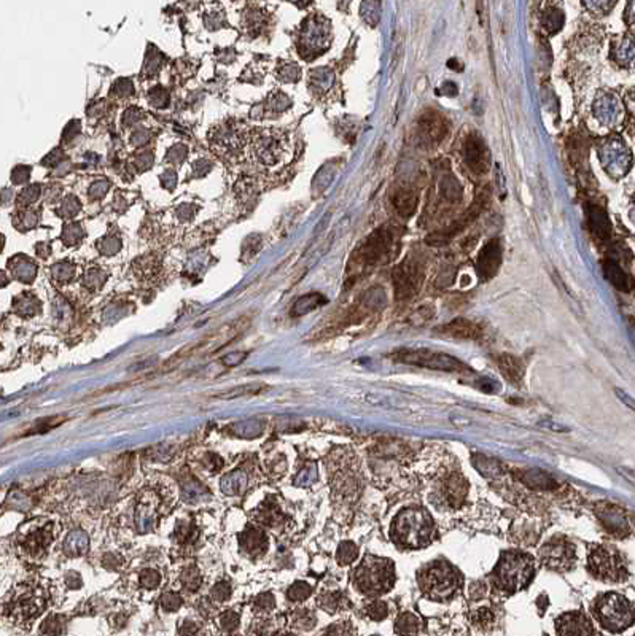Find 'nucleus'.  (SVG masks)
<instances>
[{
    "label": "nucleus",
    "instance_id": "nucleus-23",
    "mask_svg": "<svg viewBox=\"0 0 635 636\" xmlns=\"http://www.w3.org/2000/svg\"><path fill=\"white\" fill-rule=\"evenodd\" d=\"M589 226L590 229H593V233L599 236L600 239H608L610 234H612V225H610L608 216L603 210H600L599 207H590Z\"/></svg>",
    "mask_w": 635,
    "mask_h": 636
},
{
    "label": "nucleus",
    "instance_id": "nucleus-36",
    "mask_svg": "<svg viewBox=\"0 0 635 636\" xmlns=\"http://www.w3.org/2000/svg\"><path fill=\"white\" fill-rule=\"evenodd\" d=\"M101 251L105 255H115L121 246V240L118 238H113V236H108V238L101 240Z\"/></svg>",
    "mask_w": 635,
    "mask_h": 636
},
{
    "label": "nucleus",
    "instance_id": "nucleus-3",
    "mask_svg": "<svg viewBox=\"0 0 635 636\" xmlns=\"http://www.w3.org/2000/svg\"><path fill=\"white\" fill-rule=\"evenodd\" d=\"M393 245H395V233L390 226L377 228L356 250L352 256V266H356V269L360 272V270L386 263L393 253Z\"/></svg>",
    "mask_w": 635,
    "mask_h": 636
},
{
    "label": "nucleus",
    "instance_id": "nucleus-31",
    "mask_svg": "<svg viewBox=\"0 0 635 636\" xmlns=\"http://www.w3.org/2000/svg\"><path fill=\"white\" fill-rule=\"evenodd\" d=\"M82 238H83V229L78 223H71L64 228L62 240L66 245H75L77 242H80Z\"/></svg>",
    "mask_w": 635,
    "mask_h": 636
},
{
    "label": "nucleus",
    "instance_id": "nucleus-49",
    "mask_svg": "<svg viewBox=\"0 0 635 636\" xmlns=\"http://www.w3.org/2000/svg\"><path fill=\"white\" fill-rule=\"evenodd\" d=\"M147 140H149V136H147L145 131L139 129V131L134 132V137H132V144L139 147V145H144Z\"/></svg>",
    "mask_w": 635,
    "mask_h": 636
},
{
    "label": "nucleus",
    "instance_id": "nucleus-28",
    "mask_svg": "<svg viewBox=\"0 0 635 636\" xmlns=\"http://www.w3.org/2000/svg\"><path fill=\"white\" fill-rule=\"evenodd\" d=\"M357 555H358V549H357V546L353 544V542L346 541V542H343L341 546H339L338 560H339V563H341V565L352 563V561L357 559Z\"/></svg>",
    "mask_w": 635,
    "mask_h": 636
},
{
    "label": "nucleus",
    "instance_id": "nucleus-17",
    "mask_svg": "<svg viewBox=\"0 0 635 636\" xmlns=\"http://www.w3.org/2000/svg\"><path fill=\"white\" fill-rule=\"evenodd\" d=\"M556 628L560 635H593L594 628L589 619L580 611H572L556 620Z\"/></svg>",
    "mask_w": 635,
    "mask_h": 636
},
{
    "label": "nucleus",
    "instance_id": "nucleus-4",
    "mask_svg": "<svg viewBox=\"0 0 635 636\" xmlns=\"http://www.w3.org/2000/svg\"><path fill=\"white\" fill-rule=\"evenodd\" d=\"M356 583L366 595L386 594L395 583V566L387 559L366 557L356 571Z\"/></svg>",
    "mask_w": 635,
    "mask_h": 636
},
{
    "label": "nucleus",
    "instance_id": "nucleus-38",
    "mask_svg": "<svg viewBox=\"0 0 635 636\" xmlns=\"http://www.w3.org/2000/svg\"><path fill=\"white\" fill-rule=\"evenodd\" d=\"M341 603H343V595H339V594H328L327 596H323L322 598V606L328 611V613H334V611L341 606Z\"/></svg>",
    "mask_w": 635,
    "mask_h": 636
},
{
    "label": "nucleus",
    "instance_id": "nucleus-41",
    "mask_svg": "<svg viewBox=\"0 0 635 636\" xmlns=\"http://www.w3.org/2000/svg\"><path fill=\"white\" fill-rule=\"evenodd\" d=\"M151 164H153V155L149 151L140 153V155L136 157V166L139 170L149 169V167H151Z\"/></svg>",
    "mask_w": 635,
    "mask_h": 636
},
{
    "label": "nucleus",
    "instance_id": "nucleus-30",
    "mask_svg": "<svg viewBox=\"0 0 635 636\" xmlns=\"http://www.w3.org/2000/svg\"><path fill=\"white\" fill-rule=\"evenodd\" d=\"M441 188H443V196H446L447 199H451V201L459 199L462 194L459 181H457L452 175L441 181Z\"/></svg>",
    "mask_w": 635,
    "mask_h": 636
},
{
    "label": "nucleus",
    "instance_id": "nucleus-20",
    "mask_svg": "<svg viewBox=\"0 0 635 636\" xmlns=\"http://www.w3.org/2000/svg\"><path fill=\"white\" fill-rule=\"evenodd\" d=\"M466 492H469V485H466V481L460 474H452L446 481L445 490H443L446 503L451 507H459L465 501Z\"/></svg>",
    "mask_w": 635,
    "mask_h": 636
},
{
    "label": "nucleus",
    "instance_id": "nucleus-45",
    "mask_svg": "<svg viewBox=\"0 0 635 636\" xmlns=\"http://www.w3.org/2000/svg\"><path fill=\"white\" fill-rule=\"evenodd\" d=\"M185 156H186V148L185 147H175V148H171V151L167 153V161L182 162V161H184Z\"/></svg>",
    "mask_w": 635,
    "mask_h": 636
},
{
    "label": "nucleus",
    "instance_id": "nucleus-10",
    "mask_svg": "<svg viewBox=\"0 0 635 636\" xmlns=\"http://www.w3.org/2000/svg\"><path fill=\"white\" fill-rule=\"evenodd\" d=\"M447 134V121L435 110L425 112L416 125V140L421 147H436Z\"/></svg>",
    "mask_w": 635,
    "mask_h": 636
},
{
    "label": "nucleus",
    "instance_id": "nucleus-44",
    "mask_svg": "<svg viewBox=\"0 0 635 636\" xmlns=\"http://www.w3.org/2000/svg\"><path fill=\"white\" fill-rule=\"evenodd\" d=\"M108 190V183L105 180H99L96 183H92L91 190H90V196L95 197V199H99V197L104 196Z\"/></svg>",
    "mask_w": 635,
    "mask_h": 636
},
{
    "label": "nucleus",
    "instance_id": "nucleus-33",
    "mask_svg": "<svg viewBox=\"0 0 635 636\" xmlns=\"http://www.w3.org/2000/svg\"><path fill=\"white\" fill-rule=\"evenodd\" d=\"M366 614L370 615L373 620H382V619L387 618L388 608H387V605L384 603V601L376 600V601H373L370 606H368Z\"/></svg>",
    "mask_w": 635,
    "mask_h": 636
},
{
    "label": "nucleus",
    "instance_id": "nucleus-40",
    "mask_svg": "<svg viewBox=\"0 0 635 636\" xmlns=\"http://www.w3.org/2000/svg\"><path fill=\"white\" fill-rule=\"evenodd\" d=\"M475 620L477 625H481V627H489V625L492 624V620H494V614L490 613V609H484V608L477 609Z\"/></svg>",
    "mask_w": 635,
    "mask_h": 636
},
{
    "label": "nucleus",
    "instance_id": "nucleus-8",
    "mask_svg": "<svg viewBox=\"0 0 635 636\" xmlns=\"http://www.w3.org/2000/svg\"><path fill=\"white\" fill-rule=\"evenodd\" d=\"M589 570L595 578L602 581H612V583L623 581L627 574L626 566H624L623 559L619 557L618 552L605 546L595 547L590 552Z\"/></svg>",
    "mask_w": 635,
    "mask_h": 636
},
{
    "label": "nucleus",
    "instance_id": "nucleus-32",
    "mask_svg": "<svg viewBox=\"0 0 635 636\" xmlns=\"http://www.w3.org/2000/svg\"><path fill=\"white\" fill-rule=\"evenodd\" d=\"M78 212H80V202L77 201V197L69 196L62 201V204H61V207H59L58 214L61 216H64V218H72V216H75Z\"/></svg>",
    "mask_w": 635,
    "mask_h": 636
},
{
    "label": "nucleus",
    "instance_id": "nucleus-12",
    "mask_svg": "<svg viewBox=\"0 0 635 636\" xmlns=\"http://www.w3.org/2000/svg\"><path fill=\"white\" fill-rule=\"evenodd\" d=\"M541 560L551 570L565 571L575 563V549L565 538H554L541 549Z\"/></svg>",
    "mask_w": 635,
    "mask_h": 636
},
{
    "label": "nucleus",
    "instance_id": "nucleus-25",
    "mask_svg": "<svg viewBox=\"0 0 635 636\" xmlns=\"http://www.w3.org/2000/svg\"><path fill=\"white\" fill-rule=\"evenodd\" d=\"M214 144L221 148V150L233 151L236 148H239V134L233 127L225 126L214 136Z\"/></svg>",
    "mask_w": 635,
    "mask_h": 636
},
{
    "label": "nucleus",
    "instance_id": "nucleus-51",
    "mask_svg": "<svg viewBox=\"0 0 635 636\" xmlns=\"http://www.w3.org/2000/svg\"><path fill=\"white\" fill-rule=\"evenodd\" d=\"M293 2H306V0H293Z\"/></svg>",
    "mask_w": 635,
    "mask_h": 636
},
{
    "label": "nucleus",
    "instance_id": "nucleus-14",
    "mask_svg": "<svg viewBox=\"0 0 635 636\" xmlns=\"http://www.w3.org/2000/svg\"><path fill=\"white\" fill-rule=\"evenodd\" d=\"M501 264V244L499 239H492L482 246L477 256L476 269L481 280H490L499 272Z\"/></svg>",
    "mask_w": 635,
    "mask_h": 636
},
{
    "label": "nucleus",
    "instance_id": "nucleus-43",
    "mask_svg": "<svg viewBox=\"0 0 635 636\" xmlns=\"http://www.w3.org/2000/svg\"><path fill=\"white\" fill-rule=\"evenodd\" d=\"M29 172H31V169H29V167H24V166H19L16 167V169L13 170V175H12V180H13V183H24V181H27L29 179Z\"/></svg>",
    "mask_w": 635,
    "mask_h": 636
},
{
    "label": "nucleus",
    "instance_id": "nucleus-16",
    "mask_svg": "<svg viewBox=\"0 0 635 636\" xmlns=\"http://www.w3.org/2000/svg\"><path fill=\"white\" fill-rule=\"evenodd\" d=\"M486 197H487V196H486ZM486 197H484V194L477 197L476 202L473 204V207H470V209L466 210V214H465L464 216H462L460 221L457 220L456 223L451 226V228H447V229H445V231H440V233H436V234H432L430 238H428L427 242H428V244H435V245H438V244H445L446 240H449V239L454 238V236H456L457 233H460V231L464 229L465 226H469V225L471 223V221H473V220L476 218V216L481 214L482 207H484V199H486Z\"/></svg>",
    "mask_w": 635,
    "mask_h": 636
},
{
    "label": "nucleus",
    "instance_id": "nucleus-6",
    "mask_svg": "<svg viewBox=\"0 0 635 636\" xmlns=\"http://www.w3.org/2000/svg\"><path fill=\"white\" fill-rule=\"evenodd\" d=\"M594 614L602 627L610 632H623L634 622V611L629 601L618 594H607L595 601Z\"/></svg>",
    "mask_w": 635,
    "mask_h": 636
},
{
    "label": "nucleus",
    "instance_id": "nucleus-15",
    "mask_svg": "<svg viewBox=\"0 0 635 636\" xmlns=\"http://www.w3.org/2000/svg\"><path fill=\"white\" fill-rule=\"evenodd\" d=\"M328 27L325 21H319V19H311L306 26H304V32L301 36V47L306 48V53L311 51L314 54L320 53V48L325 49L328 43Z\"/></svg>",
    "mask_w": 635,
    "mask_h": 636
},
{
    "label": "nucleus",
    "instance_id": "nucleus-37",
    "mask_svg": "<svg viewBox=\"0 0 635 636\" xmlns=\"http://www.w3.org/2000/svg\"><path fill=\"white\" fill-rule=\"evenodd\" d=\"M38 196H40V188H38V185L29 186V188L23 190V193L19 194V204H23V205L32 204V202H36L38 199Z\"/></svg>",
    "mask_w": 635,
    "mask_h": 636
},
{
    "label": "nucleus",
    "instance_id": "nucleus-42",
    "mask_svg": "<svg viewBox=\"0 0 635 636\" xmlns=\"http://www.w3.org/2000/svg\"><path fill=\"white\" fill-rule=\"evenodd\" d=\"M150 102L153 103L155 107H162V105H166V102H167V94L164 92V90H161V88H156V90H153L150 92Z\"/></svg>",
    "mask_w": 635,
    "mask_h": 636
},
{
    "label": "nucleus",
    "instance_id": "nucleus-39",
    "mask_svg": "<svg viewBox=\"0 0 635 636\" xmlns=\"http://www.w3.org/2000/svg\"><path fill=\"white\" fill-rule=\"evenodd\" d=\"M53 272H54V277L59 279V280H69L73 274V266H71L69 263H66V261H64V263H59V264L54 266Z\"/></svg>",
    "mask_w": 635,
    "mask_h": 636
},
{
    "label": "nucleus",
    "instance_id": "nucleus-11",
    "mask_svg": "<svg viewBox=\"0 0 635 636\" xmlns=\"http://www.w3.org/2000/svg\"><path fill=\"white\" fill-rule=\"evenodd\" d=\"M287 150V140L279 132H262L253 140V153L260 162L266 166H274L282 160Z\"/></svg>",
    "mask_w": 635,
    "mask_h": 636
},
{
    "label": "nucleus",
    "instance_id": "nucleus-18",
    "mask_svg": "<svg viewBox=\"0 0 635 636\" xmlns=\"http://www.w3.org/2000/svg\"><path fill=\"white\" fill-rule=\"evenodd\" d=\"M441 333L456 339H465V341H477L482 336V328L480 325L465 318H456L454 322L445 325L441 328Z\"/></svg>",
    "mask_w": 635,
    "mask_h": 636
},
{
    "label": "nucleus",
    "instance_id": "nucleus-29",
    "mask_svg": "<svg viewBox=\"0 0 635 636\" xmlns=\"http://www.w3.org/2000/svg\"><path fill=\"white\" fill-rule=\"evenodd\" d=\"M14 272H16L18 277L24 280V282H29V280L36 277V266L26 258H23V261L19 258V263L14 264Z\"/></svg>",
    "mask_w": 635,
    "mask_h": 636
},
{
    "label": "nucleus",
    "instance_id": "nucleus-22",
    "mask_svg": "<svg viewBox=\"0 0 635 636\" xmlns=\"http://www.w3.org/2000/svg\"><path fill=\"white\" fill-rule=\"evenodd\" d=\"M393 207L401 216H411L417 207V194L411 188H398L393 194Z\"/></svg>",
    "mask_w": 635,
    "mask_h": 636
},
{
    "label": "nucleus",
    "instance_id": "nucleus-2",
    "mask_svg": "<svg viewBox=\"0 0 635 636\" xmlns=\"http://www.w3.org/2000/svg\"><path fill=\"white\" fill-rule=\"evenodd\" d=\"M392 535L397 544L419 549L432 541L433 525L430 517L421 509L401 511L393 524Z\"/></svg>",
    "mask_w": 635,
    "mask_h": 636
},
{
    "label": "nucleus",
    "instance_id": "nucleus-34",
    "mask_svg": "<svg viewBox=\"0 0 635 636\" xmlns=\"http://www.w3.org/2000/svg\"><path fill=\"white\" fill-rule=\"evenodd\" d=\"M524 481L527 482L529 485L545 487V489H548V487H549L548 482H553V481L549 479L548 476L543 474V472H540V471H530V472H527V474L524 476Z\"/></svg>",
    "mask_w": 635,
    "mask_h": 636
},
{
    "label": "nucleus",
    "instance_id": "nucleus-24",
    "mask_svg": "<svg viewBox=\"0 0 635 636\" xmlns=\"http://www.w3.org/2000/svg\"><path fill=\"white\" fill-rule=\"evenodd\" d=\"M603 272L605 275H607V279L610 280V282H612L618 290H621V292H629V290L632 288L631 279H629L626 272H624V270L619 268L617 263H613V261H607V263H603Z\"/></svg>",
    "mask_w": 635,
    "mask_h": 636
},
{
    "label": "nucleus",
    "instance_id": "nucleus-26",
    "mask_svg": "<svg viewBox=\"0 0 635 636\" xmlns=\"http://www.w3.org/2000/svg\"><path fill=\"white\" fill-rule=\"evenodd\" d=\"M322 303H325V299L320 294L304 296V298H301L297 304H295L293 315H304V314L311 312V310L316 309L317 305H320Z\"/></svg>",
    "mask_w": 635,
    "mask_h": 636
},
{
    "label": "nucleus",
    "instance_id": "nucleus-21",
    "mask_svg": "<svg viewBox=\"0 0 635 636\" xmlns=\"http://www.w3.org/2000/svg\"><path fill=\"white\" fill-rule=\"evenodd\" d=\"M499 368L506 381L516 387L521 385L524 379V363L519 358L513 357V355H501L499 358Z\"/></svg>",
    "mask_w": 635,
    "mask_h": 636
},
{
    "label": "nucleus",
    "instance_id": "nucleus-48",
    "mask_svg": "<svg viewBox=\"0 0 635 636\" xmlns=\"http://www.w3.org/2000/svg\"><path fill=\"white\" fill-rule=\"evenodd\" d=\"M116 90L118 92H120L121 96H127V94H131L132 92V85L127 80H123V81H118L116 83Z\"/></svg>",
    "mask_w": 635,
    "mask_h": 636
},
{
    "label": "nucleus",
    "instance_id": "nucleus-19",
    "mask_svg": "<svg viewBox=\"0 0 635 636\" xmlns=\"http://www.w3.org/2000/svg\"><path fill=\"white\" fill-rule=\"evenodd\" d=\"M597 516L600 517V520H602V524L607 526L612 533H617V535L627 533V520L621 507L613 506V505L600 506L597 509Z\"/></svg>",
    "mask_w": 635,
    "mask_h": 636
},
{
    "label": "nucleus",
    "instance_id": "nucleus-50",
    "mask_svg": "<svg viewBox=\"0 0 635 636\" xmlns=\"http://www.w3.org/2000/svg\"><path fill=\"white\" fill-rule=\"evenodd\" d=\"M2 245H3V238L0 236V249H2Z\"/></svg>",
    "mask_w": 635,
    "mask_h": 636
},
{
    "label": "nucleus",
    "instance_id": "nucleus-13",
    "mask_svg": "<svg viewBox=\"0 0 635 636\" xmlns=\"http://www.w3.org/2000/svg\"><path fill=\"white\" fill-rule=\"evenodd\" d=\"M464 160L470 170H473L476 175H482L489 170L490 166V153L486 142L482 140L480 134H469L464 142Z\"/></svg>",
    "mask_w": 635,
    "mask_h": 636
},
{
    "label": "nucleus",
    "instance_id": "nucleus-35",
    "mask_svg": "<svg viewBox=\"0 0 635 636\" xmlns=\"http://www.w3.org/2000/svg\"><path fill=\"white\" fill-rule=\"evenodd\" d=\"M311 594H312V589L309 587L306 583L295 584L293 587L288 590L290 600H304V598H308V596Z\"/></svg>",
    "mask_w": 635,
    "mask_h": 636
},
{
    "label": "nucleus",
    "instance_id": "nucleus-46",
    "mask_svg": "<svg viewBox=\"0 0 635 636\" xmlns=\"http://www.w3.org/2000/svg\"><path fill=\"white\" fill-rule=\"evenodd\" d=\"M37 221H38V216L37 214H34L32 210H27V212H23V215H21V225H24V228H32V226H36L37 225Z\"/></svg>",
    "mask_w": 635,
    "mask_h": 636
},
{
    "label": "nucleus",
    "instance_id": "nucleus-27",
    "mask_svg": "<svg viewBox=\"0 0 635 636\" xmlns=\"http://www.w3.org/2000/svg\"><path fill=\"white\" fill-rule=\"evenodd\" d=\"M398 633H417L419 632V619L414 614L405 613L398 619L397 624Z\"/></svg>",
    "mask_w": 635,
    "mask_h": 636
},
{
    "label": "nucleus",
    "instance_id": "nucleus-7",
    "mask_svg": "<svg viewBox=\"0 0 635 636\" xmlns=\"http://www.w3.org/2000/svg\"><path fill=\"white\" fill-rule=\"evenodd\" d=\"M397 361L414 364V366L435 369V371H466L464 363L456 359L454 357L440 352H432V350H403V352H397L393 355Z\"/></svg>",
    "mask_w": 635,
    "mask_h": 636
},
{
    "label": "nucleus",
    "instance_id": "nucleus-9",
    "mask_svg": "<svg viewBox=\"0 0 635 636\" xmlns=\"http://www.w3.org/2000/svg\"><path fill=\"white\" fill-rule=\"evenodd\" d=\"M423 280V264L416 256H410L393 269V290L398 299H410L419 292Z\"/></svg>",
    "mask_w": 635,
    "mask_h": 636
},
{
    "label": "nucleus",
    "instance_id": "nucleus-1",
    "mask_svg": "<svg viewBox=\"0 0 635 636\" xmlns=\"http://www.w3.org/2000/svg\"><path fill=\"white\" fill-rule=\"evenodd\" d=\"M535 576V563L530 555L523 552H505L494 571L495 584L506 594L524 589Z\"/></svg>",
    "mask_w": 635,
    "mask_h": 636
},
{
    "label": "nucleus",
    "instance_id": "nucleus-5",
    "mask_svg": "<svg viewBox=\"0 0 635 636\" xmlns=\"http://www.w3.org/2000/svg\"><path fill=\"white\" fill-rule=\"evenodd\" d=\"M419 584L423 594L432 600H446L459 589L460 578L449 563L435 561L421 571Z\"/></svg>",
    "mask_w": 635,
    "mask_h": 636
},
{
    "label": "nucleus",
    "instance_id": "nucleus-47",
    "mask_svg": "<svg viewBox=\"0 0 635 636\" xmlns=\"http://www.w3.org/2000/svg\"><path fill=\"white\" fill-rule=\"evenodd\" d=\"M162 185L166 186V188H172V186L175 185V180H177V177H175V172L174 170H167L164 172V175H162Z\"/></svg>",
    "mask_w": 635,
    "mask_h": 636
}]
</instances>
